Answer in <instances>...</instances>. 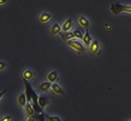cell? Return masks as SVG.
<instances>
[{"instance_id": "cell-5", "label": "cell", "mask_w": 131, "mask_h": 121, "mask_svg": "<svg viewBox=\"0 0 131 121\" xmlns=\"http://www.w3.org/2000/svg\"><path fill=\"white\" fill-rule=\"evenodd\" d=\"M99 47H100L99 42H97L96 40H94V41H91L90 46H89V51H90V53H93V55H95V53L99 52Z\"/></svg>"}, {"instance_id": "cell-11", "label": "cell", "mask_w": 131, "mask_h": 121, "mask_svg": "<svg viewBox=\"0 0 131 121\" xmlns=\"http://www.w3.org/2000/svg\"><path fill=\"white\" fill-rule=\"evenodd\" d=\"M51 20H52L51 13H48V12H43V13H41V16H40V22L41 23H47V22H49Z\"/></svg>"}, {"instance_id": "cell-21", "label": "cell", "mask_w": 131, "mask_h": 121, "mask_svg": "<svg viewBox=\"0 0 131 121\" xmlns=\"http://www.w3.org/2000/svg\"><path fill=\"white\" fill-rule=\"evenodd\" d=\"M27 121H37V117H36V115H31V116H28Z\"/></svg>"}, {"instance_id": "cell-8", "label": "cell", "mask_w": 131, "mask_h": 121, "mask_svg": "<svg viewBox=\"0 0 131 121\" xmlns=\"http://www.w3.org/2000/svg\"><path fill=\"white\" fill-rule=\"evenodd\" d=\"M78 24H80L81 27L85 28V29L89 28V21H88L84 16H80V17H78Z\"/></svg>"}, {"instance_id": "cell-15", "label": "cell", "mask_w": 131, "mask_h": 121, "mask_svg": "<svg viewBox=\"0 0 131 121\" xmlns=\"http://www.w3.org/2000/svg\"><path fill=\"white\" fill-rule=\"evenodd\" d=\"M32 77H34V73H32L30 69H27V70L23 73V79L24 80L29 81V80H31Z\"/></svg>"}, {"instance_id": "cell-22", "label": "cell", "mask_w": 131, "mask_h": 121, "mask_svg": "<svg viewBox=\"0 0 131 121\" xmlns=\"http://www.w3.org/2000/svg\"><path fill=\"white\" fill-rule=\"evenodd\" d=\"M5 68H6V64H5L4 62L0 60V70H3V69H5Z\"/></svg>"}, {"instance_id": "cell-2", "label": "cell", "mask_w": 131, "mask_h": 121, "mask_svg": "<svg viewBox=\"0 0 131 121\" xmlns=\"http://www.w3.org/2000/svg\"><path fill=\"white\" fill-rule=\"evenodd\" d=\"M120 11L131 12V6H123V5H118V4H112V12L118 13Z\"/></svg>"}, {"instance_id": "cell-4", "label": "cell", "mask_w": 131, "mask_h": 121, "mask_svg": "<svg viewBox=\"0 0 131 121\" xmlns=\"http://www.w3.org/2000/svg\"><path fill=\"white\" fill-rule=\"evenodd\" d=\"M48 81L51 82V84H56L57 81H58V79H59V74H58V72H51L49 74H48Z\"/></svg>"}, {"instance_id": "cell-14", "label": "cell", "mask_w": 131, "mask_h": 121, "mask_svg": "<svg viewBox=\"0 0 131 121\" xmlns=\"http://www.w3.org/2000/svg\"><path fill=\"white\" fill-rule=\"evenodd\" d=\"M18 104L22 105V107H24V105L28 103V101H27V96H25V93H20L19 96H18Z\"/></svg>"}, {"instance_id": "cell-20", "label": "cell", "mask_w": 131, "mask_h": 121, "mask_svg": "<svg viewBox=\"0 0 131 121\" xmlns=\"http://www.w3.org/2000/svg\"><path fill=\"white\" fill-rule=\"evenodd\" d=\"M11 120H12L11 115H5V116L3 117V119H1L0 121H11Z\"/></svg>"}, {"instance_id": "cell-1", "label": "cell", "mask_w": 131, "mask_h": 121, "mask_svg": "<svg viewBox=\"0 0 131 121\" xmlns=\"http://www.w3.org/2000/svg\"><path fill=\"white\" fill-rule=\"evenodd\" d=\"M66 44L70 46L71 48H73L76 52H78V53H83L84 51H85V47L83 46V44H81L80 41H77V40H70V41H68Z\"/></svg>"}, {"instance_id": "cell-24", "label": "cell", "mask_w": 131, "mask_h": 121, "mask_svg": "<svg viewBox=\"0 0 131 121\" xmlns=\"http://www.w3.org/2000/svg\"><path fill=\"white\" fill-rule=\"evenodd\" d=\"M7 3V0H0V5H5Z\"/></svg>"}, {"instance_id": "cell-7", "label": "cell", "mask_w": 131, "mask_h": 121, "mask_svg": "<svg viewBox=\"0 0 131 121\" xmlns=\"http://www.w3.org/2000/svg\"><path fill=\"white\" fill-rule=\"evenodd\" d=\"M51 86H52V84L49 81H43V82L39 86V91H40V92H46V91H48V90L51 89Z\"/></svg>"}, {"instance_id": "cell-23", "label": "cell", "mask_w": 131, "mask_h": 121, "mask_svg": "<svg viewBox=\"0 0 131 121\" xmlns=\"http://www.w3.org/2000/svg\"><path fill=\"white\" fill-rule=\"evenodd\" d=\"M5 93H6V90H3V91L0 92V99H1V98L4 97V94H5Z\"/></svg>"}, {"instance_id": "cell-12", "label": "cell", "mask_w": 131, "mask_h": 121, "mask_svg": "<svg viewBox=\"0 0 131 121\" xmlns=\"http://www.w3.org/2000/svg\"><path fill=\"white\" fill-rule=\"evenodd\" d=\"M24 111H25V114H27L28 116L35 115V111H34V109H32V105L30 104V103H27V104L24 105Z\"/></svg>"}, {"instance_id": "cell-17", "label": "cell", "mask_w": 131, "mask_h": 121, "mask_svg": "<svg viewBox=\"0 0 131 121\" xmlns=\"http://www.w3.org/2000/svg\"><path fill=\"white\" fill-rule=\"evenodd\" d=\"M73 36H75L76 39H83V34L78 30V29H76V30H73Z\"/></svg>"}, {"instance_id": "cell-19", "label": "cell", "mask_w": 131, "mask_h": 121, "mask_svg": "<svg viewBox=\"0 0 131 121\" xmlns=\"http://www.w3.org/2000/svg\"><path fill=\"white\" fill-rule=\"evenodd\" d=\"M36 117H37V121H46V115H45V113L37 114Z\"/></svg>"}, {"instance_id": "cell-18", "label": "cell", "mask_w": 131, "mask_h": 121, "mask_svg": "<svg viewBox=\"0 0 131 121\" xmlns=\"http://www.w3.org/2000/svg\"><path fill=\"white\" fill-rule=\"evenodd\" d=\"M47 120L48 121H61V119L58 116H53V115H47Z\"/></svg>"}, {"instance_id": "cell-13", "label": "cell", "mask_w": 131, "mask_h": 121, "mask_svg": "<svg viewBox=\"0 0 131 121\" xmlns=\"http://www.w3.org/2000/svg\"><path fill=\"white\" fill-rule=\"evenodd\" d=\"M51 90L54 93H57V94H64V93H65V92H64V90L60 87L59 85H57V84H52Z\"/></svg>"}, {"instance_id": "cell-10", "label": "cell", "mask_w": 131, "mask_h": 121, "mask_svg": "<svg viewBox=\"0 0 131 121\" xmlns=\"http://www.w3.org/2000/svg\"><path fill=\"white\" fill-rule=\"evenodd\" d=\"M83 42L85 44V46H90V44H91V36H90V34H89V32H88V29H85V34H83Z\"/></svg>"}, {"instance_id": "cell-3", "label": "cell", "mask_w": 131, "mask_h": 121, "mask_svg": "<svg viewBox=\"0 0 131 121\" xmlns=\"http://www.w3.org/2000/svg\"><path fill=\"white\" fill-rule=\"evenodd\" d=\"M59 35L61 36V39H63L64 41H66V42L75 39V36H73V33L72 32H61Z\"/></svg>"}, {"instance_id": "cell-25", "label": "cell", "mask_w": 131, "mask_h": 121, "mask_svg": "<svg viewBox=\"0 0 131 121\" xmlns=\"http://www.w3.org/2000/svg\"><path fill=\"white\" fill-rule=\"evenodd\" d=\"M130 121H131V120H130Z\"/></svg>"}, {"instance_id": "cell-6", "label": "cell", "mask_w": 131, "mask_h": 121, "mask_svg": "<svg viewBox=\"0 0 131 121\" xmlns=\"http://www.w3.org/2000/svg\"><path fill=\"white\" fill-rule=\"evenodd\" d=\"M71 27H72V20L71 18H68L63 23V25H61V32H70Z\"/></svg>"}, {"instance_id": "cell-9", "label": "cell", "mask_w": 131, "mask_h": 121, "mask_svg": "<svg viewBox=\"0 0 131 121\" xmlns=\"http://www.w3.org/2000/svg\"><path fill=\"white\" fill-rule=\"evenodd\" d=\"M61 33V25H59L58 23H54L51 27V34L52 35H57V34H60Z\"/></svg>"}, {"instance_id": "cell-16", "label": "cell", "mask_w": 131, "mask_h": 121, "mask_svg": "<svg viewBox=\"0 0 131 121\" xmlns=\"http://www.w3.org/2000/svg\"><path fill=\"white\" fill-rule=\"evenodd\" d=\"M37 103H39V105H40L41 108L43 109L45 107H47V104H48V99L46 98V97H39V101H37Z\"/></svg>"}]
</instances>
